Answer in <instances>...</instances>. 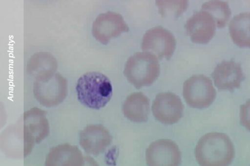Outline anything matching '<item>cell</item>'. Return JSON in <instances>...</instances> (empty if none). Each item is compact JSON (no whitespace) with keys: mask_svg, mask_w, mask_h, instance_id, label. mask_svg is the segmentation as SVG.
I'll list each match as a JSON object with an SVG mask.
<instances>
[{"mask_svg":"<svg viewBox=\"0 0 250 166\" xmlns=\"http://www.w3.org/2000/svg\"><path fill=\"white\" fill-rule=\"evenodd\" d=\"M182 153L177 145L170 139H159L149 145L146 150V163L150 166H177Z\"/></svg>","mask_w":250,"mask_h":166,"instance_id":"30bf717a","label":"cell"},{"mask_svg":"<svg viewBox=\"0 0 250 166\" xmlns=\"http://www.w3.org/2000/svg\"><path fill=\"white\" fill-rule=\"evenodd\" d=\"M124 74L136 89L150 86L160 74L159 59L149 53H135L125 64Z\"/></svg>","mask_w":250,"mask_h":166,"instance_id":"3957f363","label":"cell"},{"mask_svg":"<svg viewBox=\"0 0 250 166\" xmlns=\"http://www.w3.org/2000/svg\"><path fill=\"white\" fill-rule=\"evenodd\" d=\"M129 27L120 13L108 11L99 15L92 26L93 37L103 44L109 43L122 33L129 32Z\"/></svg>","mask_w":250,"mask_h":166,"instance_id":"ba28073f","label":"cell"},{"mask_svg":"<svg viewBox=\"0 0 250 166\" xmlns=\"http://www.w3.org/2000/svg\"><path fill=\"white\" fill-rule=\"evenodd\" d=\"M212 77L219 90L229 91L239 88L245 78L241 65L233 60L223 61L217 65Z\"/></svg>","mask_w":250,"mask_h":166,"instance_id":"4fadbf2b","label":"cell"},{"mask_svg":"<svg viewBox=\"0 0 250 166\" xmlns=\"http://www.w3.org/2000/svg\"><path fill=\"white\" fill-rule=\"evenodd\" d=\"M84 157L77 146L58 145L49 149L45 159L46 166H83Z\"/></svg>","mask_w":250,"mask_h":166,"instance_id":"5bb4252c","label":"cell"},{"mask_svg":"<svg viewBox=\"0 0 250 166\" xmlns=\"http://www.w3.org/2000/svg\"><path fill=\"white\" fill-rule=\"evenodd\" d=\"M58 62L52 54L48 52H38L29 58L27 72L34 78L56 73Z\"/></svg>","mask_w":250,"mask_h":166,"instance_id":"e0dca14e","label":"cell"},{"mask_svg":"<svg viewBox=\"0 0 250 166\" xmlns=\"http://www.w3.org/2000/svg\"><path fill=\"white\" fill-rule=\"evenodd\" d=\"M195 157L201 166H228L235 157L234 146L229 137L223 133H208L197 143Z\"/></svg>","mask_w":250,"mask_h":166,"instance_id":"6da1fadb","label":"cell"},{"mask_svg":"<svg viewBox=\"0 0 250 166\" xmlns=\"http://www.w3.org/2000/svg\"><path fill=\"white\" fill-rule=\"evenodd\" d=\"M250 13H244L235 16L229 23L230 36L238 47L250 46Z\"/></svg>","mask_w":250,"mask_h":166,"instance_id":"ac0fdd59","label":"cell"},{"mask_svg":"<svg viewBox=\"0 0 250 166\" xmlns=\"http://www.w3.org/2000/svg\"><path fill=\"white\" fill-rule=\"evenodd\" d=\"M141 48L143 52L152 54L159 60H169L175 51L176 39L170 31L162 26H156L145 34Z\"/></svg>","mask_w":250,"mask_h":166,"instance_id":"52a82bcc","label":"cell"},{"mask_svg":"<svg viewBox=\"0 0 250 166\" xmlns=\"http://www.w3.org/2000/svg\"><path fill=\"white\" fill-rule=\"evenodd\" d=\"M125 117L134 123H145L149 113V100L141 92H134L129 95L123 105Z\"/></svg>","mask_w":250,"mask_h":166,"instance_id":"2e32d148","label":"cell"},{"mask_svg":"<svg viewBox=\"0 0 250 166\" xmlns=\"http://www.w3.org/2000/svg\"><path fill=\"white\" fill-rule=\"evenodd\" d=\"M202 9L213 17L218 28L225 27L231 14L228 3L223 1H207L202 5Z\"/></svg>","mask_w":250,"mask_h":166,"instance_id":"d6986e66","label":"cell"},{"mask_svg":"<svg viewBox=\"0 0 250 166\" xmlns=\"http://www.w3.org/2000/svg\"><path fill=\"white\" fill-rule=\"evenodd\" d=\"M184 109L182 100L171 92L159 93L153 102L152 112L154 118L166 125L178 122L183 116Z\"/></svg>","mask_w":250,"mask_h":166,"instance_id":"9c48e42d","label":"cell"},{"mask_svg":"<svg viewBox=\"0 0 250 166\" xmlns=\"http://www.w3.org/2000/svg\"><path fill=\"white\" fill-rule=\"evenodd\" d=\"M183 94L189 106L203 109L213 103L216 92L210 78L203 75H196L185 81Z\"/></svg>","mask_w":250,"mask_h":166,"instance_id":"8992f818","label":"cell"},{"mask_svg":"<svg viewBox=\"0 0 250 166\" xmlns=\"http://www.w3.org/2000/svg\"><path fill=\"white\" fill-rule=\"evenodd\" d=\"M67 93V80L61 74H50L34 80V96L42 106H57L65 99Z\"/></svg>","mask_w":250,"mask_h":166,"instance_id":"277c9868","label":"cell"},{"mask_svg":"<svg viewBox=\"0 0 250 166\" xmlns=\"http://www.w3.org/2000/svg\"><path fill=\"white\" fill-rule=\"evenodd\" d=\"M76 90L79 101L93 110L106 106L113 95V86L107 76L100 72H88L77 81Z\"/></svg>","mask_w":250,"mask_h":166,"instance_id":"7a4b0ae2","label":"cell"},{"mask_svg":"<svg viewBox=\"0 0 250 166\" xmlns=\"http://www.w3.org/2000/svg\"><path fill=\"white\" fill-rule=\"evenodd\" d=\"M23 124L34 138L36 144L41 141L49 135V125L47 118V111L38 108L27 110L21 116Z\"/></svg>","mask_w":250,"mask_h":166,"instance_id":"9a60e30c","label":"cell"},{"mask_svg":"<svg viewBox=\"0 0 250 166\" xmlns=\"http://www.w3.org/2000/svg\"><path fill=\"white\" fill-rule=\"evenodd\" d=\"M113 136L102 125L93 124L81 131L80 144L86 153L98 156L111 144Z\"/></svg>","mask_w":250,"mask_h":166,"instance_id":"8fae6325","label":"cell"},{"mask_svg":"<svg viewBox=\"0 0 250 166\" xmlns=\"http://www.w3.org/2000/svg\"><path fill=\"white\" fill-rule=\"evenodd\" d=\"M116 153H118V149L116 147H113V148L111 149V150L108 152V154H106V157H108V159H106V161H107V162H108V161H109V162H112V161L115 162L117 157H115V156L113 157V155Z\"/></svg>","mask_w":250,"mask_h":166,"instance_id":"44dd1931","label":"cell"},{"mask_svg":"<svg viewBox=\"0 0 250 166\" xmlns=\"http://www.w3.org/2000/svg\"><path fill=\"white\" fill-rule=\"evenodd\" d=\"M36 142L20 118L17 123L6 128L1 134L3 152L9 157L22 159L31 153Z\"/></svg>","mask_w":250,"mask_h":166,"instance_id":"5b68a950","label":"cell"},{"mask_svg":"<svg viewBox=\"0 0 250 166\" xmlns=\"http://www.w3.org/2000/svg\"><path fill=\"white\" fill-rule=\"evenodd\" d=\"M159 14L163 18L172 16L179 18L187 9L188 1H156Z\"/></svg>","mask_w":250,"mask_h":166,"instance_id":"ffe728a7","label":"cell"},{"mask_svg":"<svg viewBox=\"0 0 250 166\" xmlns=\"http://www.w3.org/2000/svg\"><path fill=\"white\" fill-rule=\"evenodd\" d=\"M215 26L214 19L209 13L201 11L188 19L186 29L194 43L207 44L215 36Z\"/></svg>","mask_w":250,"mask_h":166,"instance_id":"7c38bea8","label":"cell"}]
</instances>
